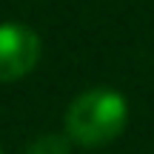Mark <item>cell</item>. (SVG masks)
<instances>
[{
  "label": "cell",
  "mask_w": 154,
  "mask_h": 154,
  "mask_svg": "<svg viewBox=\"0 0 154 154\" xmlns=\"http://www.w3.org/2000/svg\"><path fill=\"white\" fill-rule=\"evenodd\" d=\"M128 126V100L109 86L80 91L63 111V134L80 149L109 146Z\"/></svg>",
  "instance_id": "obj_1"
},
{
  "label": "cell",
  "mask_w": 154,
  "mask_h": 154,
  "mask_svg": "<svg viewBox=\"0 0 154 154\" xmlns=\"http://www.w3.org/2000/svg\"><path fill=\"white\" fill-rule=\"evenodd\" d=\"M40 34L26 23H0V83H17L40 63Z\"/></svg>",
  "instance_id": "obj_2"
},
{
  "label": "cell",
  "mask_w": 154,
  "mask_h": 154,
  "mask_svg": "<svg viewBox=\"0 0 154 154\" xmlns=\"http://www.w3.org/2000/svg\"><path fill=\"white\" fill-rule=\"evenodd\" d=\"M23 154H72V140L63 131H46L34 137Z\"/></svg>",
  "instance_id": "obj_3"
},
{
  "label": "cell",
  "mask_w": 154,
  "mask_h": 154,
  "mask_svg": "<svg viewBox=\"0 0 154 154\" xmlns=\"http://www.w3.org/2000/svg\"><path fill=\"white\" fill-rule=\"evenodd\" d=\"M0 154H3V149H0Z\"/></svg>",
  "instance_id": "obj_4"
}]
</instances>
